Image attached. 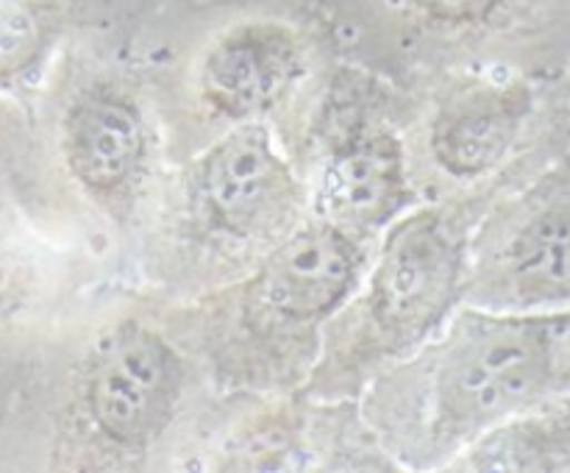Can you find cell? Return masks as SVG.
I'll return each mask as SVG.
<instances>
[{
	"label": "cell",
	"instance_id": "obj_10",
	"mask_svg": "<svg viewBox=\"0 0 570 473\" xmlns=\"http://www.w3.org/2000/svg\"><path fill=\"white\" fill-rule=\"evenodd\" d=\"M387 3L404 11L426 31L451 37V33H471L490 26L510 0H387Z\"/></svg>",
	"mask_w": 570,
	"mask_h": 473
},
{
	"label": "cell",
	"instance_id": "obj_7",
	"mask_svg": "<svg viewBox=\"0 0 570 473\" xmlns=\"http://www.w3.org/2000/svg\"><path fill=\"white\" fill-rule=\"evenodd\" d=\"M309 72L306 37L278 17H245L206 42L195 65V95L212 120L262 122L282 109Z\"/></svg>",
	"mask_w": 570,
	"mask_h": 473
},
{
	"label": "cell",
	"instance_id": "obj_3",
	"mask_svg": "<svg viewBox=\"0 0 570 473\" xmlns=\"http://www.w3.org/2000/svg\"><path fill=\"white\" fill-rule=\"evenodd\" d=\"M560 317L462 309L412 365L421 382V460H451L488 428L518 415L566 378Z\"/></svg>",
	"mask_w": 570,
	"mask_h": 473
},
{
	"label": "cell",
	"instance_id": "obj_9",
	"mask_svg": "<svg viewBox=\"0 0 570 473\" xmlns=\"http://www.w3.org/2000/svg\"><path fill=\"white\" fill-rule=\"evenodd\" d=\"M527 109L529 95L518 83H456L429 122L434 165L456 181L488 176L515 145Z\"/></svg>",
	"mask_w": 570,
	"mask_h": 473
},
{
	"label": "cell",
	"instance_id": "obj_8",
	"mask_svg": "<svg viewBox=\"0 0 570 473\" xmlns=\"http://www.w3.org/2000/svg\"><path fill=\"white\" fill-rule=\"evenodd\" d=\"M415 206L401 139L376 120H351L328 142L312 215L371 243Z\"/></svg>",
	"mask_w": 570,
	"mask_h": 473
},
{
	"label": "cell",
	"instance_id": "obj_6",
	"mask_svg": "<svg viewBox=\"0 0 570 473\" xmlns=\"http://www.w3.org/2000/svg\"><path fill=\"white\" fill-rule=\"evenodd\" d=\"M59 148L65 170L109 217H128L154 167V128L128 83L95 78L61 115Z\"/></svg>",
	"mask_w": 570,
	"mask_h": 473
},
{
	"label": "cell",
	"instance_id": "obj_1",
	"mask_svg": "<svg viewBox=\"0 0 570 473\" xmlns=\"http://www.w3.org/2000/svg\"><path fill=\"white\" fill-rule=\"evenodd\" d=\"M468 243L445 206L401 215L384 228L376 262L328 321L306 393L354 398L426 348L465 295Z\"/></svg>",
	"mask_w": 570,
	"mask_h": 473
},
{
	"label": "cell",
	"instance_id": "obj_2",
	"mask_svg": "<svg viewBox=\"0 0 570 473\" xmlns=\"http://www.w3.org/2000/svg\"><path fill=\"white\" fill-rule=\"evenodd\" d=\"M367 239L312 215L217 298L212 359L237 384L309 376L328 321L367 273Z\"/></svg>",
	"mask_w": 570,
	"mask_h": 473
},
{
	"label": "cell",
	"instance_id": "obj_4",
	"mask_svg": "<svg viewBox=\"0 0 570 473\" xmlns=\"http://www.w3.org/2000/svg\"><path fill=\"white\" fill-rule=\"evenodd\" d=\"M184 226L217 254L271 250L309 206L306 189L262 122H237L184 173Z\"/></svg>",
	"mask_w": 570,
	"mask_h": 473
},
{
	"label": "cell",
	"instance_id": "obj_5",
	"mask_svg": "<svg viewBox=\"0 0 570 473\" xmlns=\"http://www.w3.org/2000/svg\"><path fill=\"white\" fill-rule=\"evenodd\" d=\"M184 382L187 367L165 334L139 321H120L83 359L78 415L109 449L145 451L176 417Z\"/></svg>",
	"mask_w": 570,
	"mask_h": 473
}]
</instances>
